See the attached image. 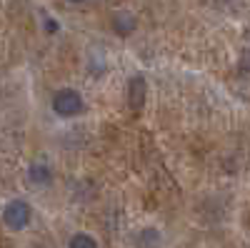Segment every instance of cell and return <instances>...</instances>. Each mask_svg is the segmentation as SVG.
<instances>
[{
	"instance_id": "obj_9",
	"label": "cell",
	"mask_w": 250,
	"mask_h": 248,
	"mask_svg": "<svg viewBox=\"0 0 250 248\" xmlns=\"http://www.w3.org/2000/svg\"><path fill=\"white\" fill-rule=\"evenodd\" d=\"M48 30H50V33H55V30H58V25H55V20H48Z\"/></svg>"
},
{
	"instance_id": "obj_10",
	"label": "cell",
	"mask_w": 250,
	"mask_h": 248,
	"mask_svg": "<svg viewBox=\"0 0 250 248\" xmlns=\"http://www.w3.org/2000/svg\"><path fill=\"white\" fill-rule=\"evenodd\" d=\"M68 3H85V0H68Z\"/></svg>"
},
{
	"instance_id": "obj_4",
	"label": "cell",
	"mask_w": 250,
	"mask_h": 248,
	"mask_svg": "<svg viewBox=\"0 0 250 248\" xmlns=\"http://www.w3.org/2000/svg\"><path fill=\"white\" fill-rule=\"evenodd\" d=\"M110 25H113V33L120 35V38H128L138 30V18L130 13V10H118L113 13L110 18Z\"/></svg>"
},
{
	"instance_id": "obj_2",
	"label": "cell",
	"mask_w": 250,
	"mask_h": 248,
	"mask_svg": "<svg viewBox=\"0 0 250 248\" xmlns=\"http://www.w3.org/2000/svg\"><path fill=\"white\" fill-rule=\"evenodd\" d=\"M83 95L73 88H60L55 95H53V111L55 115L60 118H75L83 113Z\"/></svg>"
},
{
	"instance_id": "obj_1",
	"label": "cell",
	"mask_w": 250,
	"mask_h": 248,
	"mask_svg": "<svg viewBox=\"0 0 250 248\" xmlns=\"http://www.w3.org/2000/svg\"><path fill=\"white\" fill-rule=\"evenodd\" d=\"M33 221V208H30V203L23 201V198H13L5 203V208H3V223H5V228L8 231H23L28 228Z\"/></svg>"
},
{
	"instance_id": "obj_5",
	"label": "cell",
	"mask_w": 250,
	"mask_h": 248,
	"mask_svg": "<svg viewBox=\"0 0 250 248\" xmlns=\"http://www.w3.org/2000/svg\"><path fill=\"white\" fill-rule=\"evenodd\" d=\"M28 180H30L33 185H38V188L50 185V183H53V168H50V163H45V160L30 163V168H28Z\"/></svg>"
},
{
	"instance_id": "obj_6",
	"label": "cell",
	"mask_w": 250,
	"mask_h": 248,
	"mask_svg": "<svg viewBox=\"0 0 250 248\" xmlns=\"http://www.w3.org/2000/svg\"><path fill=\"white\" fill-rule=\"evenodd\" d=\"M135 246L138 248H158L160 246V233L155 228H143L135 236Z\"/></svg>"
},
{
	"instance_id": "obj_8",
	"label": "cell",
	"mask_w": 250,
	"mask_h": 248,
	"mask_svg": "<svg viewBox=\"0 0 250 248\" xmlns=\"http://www.w3.org/2000/svg\"><path fill=\"white\" fill-rule=\"evenodd\" d=\"M243 68H245V70H250V50L243 55Z\"/></svg>"
},
{
	"instance_id": "obj_3",
	"label": "cell",
	"mask_w": 250,
	"mask_h": 248,
	"mask_svg": "<svg viewBox=\"0 0 250 248\" xmlns=\"http://www.w3.org/2000/svg\"><path fill=\"white\" fill-rule=\"evenodd\" d=\"M145 98H148V80L138 73V75H133L128 80V106H130L133 113H140L143 111Z\"/></svg>"
},
{
	"instance_id": "obj_7",
	"label": "cell",
	"mask_w": 250,
	"mask_h": 248,
	"mask_svg": "<svg viewBox=\"0 0 250 248\" xmlns=\"http://www.w3.org/2000/svg\"><path fill=\"white\" fill-rule=\"evenodd\" d=\"M68 248H98V241L90 233H75V236H70Z\"/></svg>"
}]
</instances>
